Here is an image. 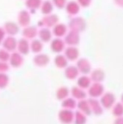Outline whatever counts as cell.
<instances>
[{
    "label": "cell",
    "instance_id": "1",
    "mask_svg": "<svg viewBox=\"0 0 123 124\" xmlns=\"http://www.w3.org/2000/svg\"><path fill=\"white\" fill-rule=\"evenodd\" d=\"M115 100H116L115 96L112 94H110V93L105 94L101 100L103 106L107 108H109L112 106L115 102Z\"/></svg>",
    "mask_w": 123,
    "mask_h": 124
},
{
    "label": "cell",
    "instance_id": "2",
    "mask_svg": "<svg viewBox=\"0 0 123 124\" xmlns=\"http://www.w3.org/2000/svg\"><path fill=\"white\" fill-rule=\"evenodd\" d=\"M51 48L54 51H61L64 48V43L61 39H55L51 44Z\"/></svg>",
    "mask_w": 123,
    "mask_h": 124
},
{
    "label": "cell",
    "instance_id": "3",
    "mask_svg": "<svg viewBox=\"0 0 123 124\" xmlns=\"http://www.w3.org/2000/svg\"><path fill=\"white\" fill-rule=\"evenodd\" d=\"M19 22L21 23L22 25H28L29 23V16L28 14L27 13V11H22V13H20L19 16Z\"/></svg>",
    "mask_w": 123,
    "mask_h": 124
},
{
    "label": "cell",
    "instance_id": "4",
    "mask_svg": "<svg viewBox=\"0 0 123 124\" xmlns=\"http://www.w3.org/2000/svg\"><path fill=\"white\" fill-rule=\"evenodd\" d=\"M16 40L12 37H8L4 42V47L8 50H14L16 47Z\"/></svg>",
    "mask_w": 123,
    "mask_h": 124
},
{
    "label": "cell",
    "instance_id": "5",
    "mask_svg": "<svg viewBox=\"0 0 123 124\" xmlns=\"http://www.w3.org/2000/svg\"><path fill=\"white\" fill-rule=\"evenodd\" d=\"M65 32H66V27L64 25H62V24L57 25V26L55 27V28L53 29V33L57 37L63 36L65 33Z\"/></svg>",
    "mask_w": 123,
    "mask_h": 124
},
{
    "label": "cell",
    "instance_id": "6",
    "mask_svg": "<svg viewBox=\"0 0 123 124\" xmlns=\"http://www.w3.org/2000/svg\"><path fill=\"white\" fill-rule=\"evenodd\" d=\"M113 114L116 117H121L123 115V105L122 103H118L114 106Z\"/></svg>",
    "mask_w": 123,
    "mask_h": 124
},
{
    "label": "cell",
    "instance_id": "7",
    "mask_svg": "<svg viewBox=\"0 0 123 124\" xmlns=\"http://www.w3.org/2000/svg\"><path fill=\"white\" fill-rule=\"evenodd\" d=\"M18 48L19 49V51L22 53H28V42L27 40L25 39H21L19 42V45H18Z\"/></svg>",
    "mask_w": 123,
    "mask_h": 124
},
{
    "label": "cell",
    "instance_id": "8",
    "mask_svg": "<svg viewBox=\"0 0 123 124\" xmlns=\"http://www.w3.org/2000/svg\"><path fill=\"white\" fill-rule=\"evenodd\" d=\"M103 92V88L102 86L99 85H95L92 87L91 90V94L94 97H98Z\"/></svg>",
    "mask_w": 123,
    "mask_h": 124
},
{
    "label": "cell",
    "instance_id": "9",
    "mask_svg": "<svg viewBox=\"0 0 123 124\" xmlns=\"http://www.w3.org/2000/svg\"><path fill=\"white\" fill-rule=\"evenodd\" d=\"M5 28L10 34H15L18 31V28L15 25V23H7L5 25Z\"/></svg>",
    "mask_w": 123,
    "mask_h": 124
},
{
    "label": "cell",
    "instance_id": "10",
    "mask_svg": "<svg viewBox=\"0 0 123 124\" xmlns=\"http://www.w3.org/2000/svg\"><path fill=\"white\" fill-rule=\"evenodd\" d=\"M39 35H40L41 39L43 41H44V42H48L51 39V33H50V31L48 29H42L40 31Z\"/></svg>",
    "mask_w": 123,
    "mask_h": 124
},
{
    "label": "cell",
    "instance_id": "11",
    "mask_svg": "<svg viewBox=\"0 0 123 124\" xmlns=\"http://www.w3.org/2000/svg\"><path fill=\"white\" fill-rule=\"evenodd\" d=\"M57 16H48V17H45L44 19V22L45 25L47 26H52L53 25H55L56 22H57Z\"/></svg>",
    "mask_w": 123,
    "mask_h": 124
},
{
    "label": "cell",
    "instance_id": "12",
    "mask_svg": "<svg viewBox=\"0 0 123 124\" xmlns=\"http://www.w3.org/2000/svg\"><path fill=\"white\" fill-rule=\"evenodd\" d=\"M24 35H25L28 38H33L34 37L36 33V31L34 28H26L25 30H24Z\"/></svg>",
    "mask_w": 123,
    "mask_h": 124
},
{
    "label": "cell",
    "instance_id": "13",
    "mask_svg": "<svg viewBox=\"0 0 123 124\" xmlns=\"http://www.w3.org/2000/svg\"><path fill=\"white\" fill-rule=\"evenodd\" d=\"M41 2L40 0H28L26 4L30 8H36L39 6Z\"/></svg>",
    "mask_w": 123,
    "mask_h": 124
},
{
    "label": "cell",
    "instance_id": "14",
    "mask_svg": "<svg viewBox=\"0 0 123 124\" xmlns=\"http://www.w3.org/2000/svg\"><path fill=\"white\" fill-rule=\"evenodd\" d=\"M42 10L43 11L44 14H50L51 11L52 10V5L51 4V2H44Z\"/></svg>",
    "mask_w": 123,
    "mask_h": 124
},
{
    "label": "cell",
    "instance_id": "15",
    "mask_svg": "<svg viewBox=\"0 0 123 124\" xmlns=\"http://www.w3.org/2000/svg\"><path fill=\"white\" fill-rule=\"evenodd\" d=\"M31 48H32L33 51H34L36 52L39 51L42 48V45L39 40H34L31 44Z\"/></svg>",
    "mask_w": 123,
    "mask_h": 124
},
{
    "label": "cell",
    "instance_id": "16",
    "mask_svg": "<svg viewBox=\"0 0 123 124\" xmlns=\"http://www.w3.org/2000/svg\"><path fill=\"white\" fill-rule=\"evenodd\" d=\"M66 0H53V2L58 8H63L65 4Z\"/></svg>",
    "mask_w": 123,
    "mask_h": 124
},
{
    "label": "cell",
    "instance_id": "17",
    "mask_svg": "<svg viewBox=\"0 0 123 124\" xmlns=\"http://www.w3.org/2000/svg\"><path fill=\"white\" fill-rule=\"evenodd\" d=\"M4 57L5 58H7L8 57V54L6 51H0V58L1 59H4Z\"/></svg>",
    "mask_w": 123,
    "mask_h": 124
},
{
    "label": "cell",
    "instance_id": "18",
    "mask_svg": "<svg viewBox=\"0 0 123 124\" xmlns=\"http://www.w3.org/2000/svg\"><path fill=\"white\" fill-rule=\"evenodd\" d=\"M114 124H123V117H119L114 122Z\"/></svg>",
    "mask_w": 123,
    "mask_h": 124
},
{
    "label": "cell",
    "instance_id": "19",
    "mask_svg": "<svg viewBox=\"0 0 123 124\" xmlns=\"http://www.w3.org/2000/svg\"><path fill=\"white\" fill-rule=\"evenodd\" d=\"M3 37H4V32H3V31L1 28H0V42L2 41Z\"/></svg>",
    "mask_w": 123,
    "mask_h": 124
},
{
    "label": "cell",
    "instance_id": "20",
    "mask_svg": "<svg viewBox=\"0 0 123 124\" xmlns=\"http://www.w3.org/2000/svg\"><path fill=\"white\" fill-rule=\"evenodd\" d=\"M121 100H122V103H123V94L122 95V97H121Z\"/></svg>",
    "mask_w": 123,
    "mask_h": 124
}]
</instances>
